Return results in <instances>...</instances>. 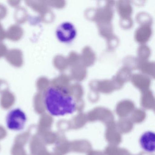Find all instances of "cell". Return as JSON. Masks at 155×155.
Instances as JSON below:
<instances>
[{
  "label": "cell",
  "mask_w": 155,
  "mask_h": 155,
  "mask_svg": "<svg viewBox=\"0 0 155 155\" xmlns=\"http://www.w3.org/2000/svg\"><path fill=\"white\" fill-rule=\"evenodd\" d=\"M43 101L47 111L54 117L73 114L77 110V101L70 89L65 86H49L44 92Z\"/></svg>",
  "instance_id": "obj_1"
},
{
  "label": "cell",
  "mask_w": 155,
  "mask_h": 155,
  "mask_svg": "<svg viewBox=\"0 0 155 155\" xmlns=\"http://www.w3.org/2000/svg\"><path fill=\"white\" fill-rule=\"evenodd\" d=\"M27 121L26 113L19 108L11 110L6 117L7 127L10 130L14 131L22 130L25 127Z\"/></svg>",
  "instance_id": "obj_2"
},
{
  "label": "cell",
  "mask_w": 155,
  "mask_h": 155,
  "mask_svg": "<svg viewBox=\"0 0 155 155\" xmlns=\"http://www.w3.org/2000/svg\"><path fill=\"white\" fill-rule=\"evenodd\" d=\"M57 38L60 42L69 43L72 42L77 35V29L75 26L70 22L61 23L56 31Z\"/></svg>",
  "instance_id": "obj_3"
},
{
  "label": "cell",
  "mask_w": 155,
  "mask_h": 155,
  "mask_svg": "<svg viewBox=\"0 0 155 155\" xmlns=\"http://www.w3.org/2000/svg\"><path fill=\"white\" fill-rule=\"evenodd\" d=\"M139 143L141 148L146 152L152 153L155 152V134L152 131H147L140 136Z\"/></svg>",
  "instance_id": "obj_4"
}]
</instances>
